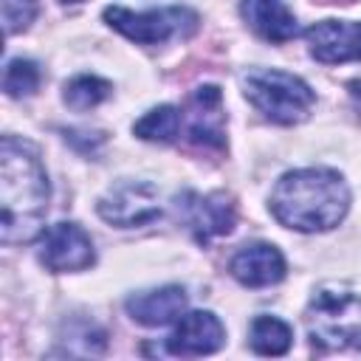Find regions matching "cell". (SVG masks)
<instances>
[{"label":"cell","mask_w":361,"mask_h":361,"mask_svg":"<svg viewBox=\"0 0 361 361\" xmlns=\"http://www.w3.org/2000/svg\"><path fill=\"white\" fill-rule=\"evenodd\" d=\"M51 186L37 152L3 135L0 141V237L3 243H28L42 231Z\"/></svg>","instance_id":"obj_1"},{"label":"cell","mask_w":361,"mask_h":361,"mask_svg":"<svg viewBox=\"0 0 361 361\" xmlns=\"http://www.w3.org/2000/svg\"><path fill=\"white\" fill-rule=\"evenodd\" d=\"M274 217L296 231H330L350 209V189L344 178L324 166L285 172L268 200Z\"/></svg>","instance_id":"obj_2"},{"label":"cell","mask_w":361,"mask_h":361,"mask_svg":"<svg viewBox=\"0 0 361 361\" xmlns=\"http://www.w3.org/2000/svg\"><path fill=\"white\" fill-rule=\"evenodd\" d=\"M305 324L313 341L330 350H361V290L324 285L313 293Z\"/></svg>","instance_id":"obj_3"},{"label":"cell","mask_w":361,"mask_h":361,"mask_svg":"<svg viewBox=\"0 0 361 361\" xmlns=\"http://www.w3.org/2000/svg\"><path fill=\"white\" fill-rule=\"evenodd\" d=\"M243 93L274 124L305 121L316 102V93L305 79L276 68H251L243 73Z\"/></svg>","instance_id":"obj_4"},{"label":"cell","mask_w":361,"mask_h":361,"mask_svg":"<svg viewBox=\"0 0 361 361\" xmlns=\"http://www.w3.org/2000/svg\"><path fill=\"white\" fill-rule=\"evenodd\" d=\"M104 20L110 28L138 45H158L172 37H189L197 28V14L183 6L152 11H130L124 6H110L104 8Z\"/></svg>","instance_id":"obj_5"},{"label":"cell","mask_w":361,"mask_h":361,"mask_svg":"<svg viewBox=\"0 0 361 361\" xmlns=\"http://www.w3.org/2000/svg\"><path fill=\"white\" fill-rule=\"evenodd\" d=\"M178 220L192 231L197 243H209L212 237H223L237 223V209L228 195L223 192H183L175 200Z\"/></svg>","instance_id":"obj_6"},{"label":"cell","mask_w":361,"mask_h":361,"mask_svg":"<svg viewBox=\"0 0 361 361\" xmlns=\"http://www.w3.org/2000/svg\"><path fill=\"white\" fill-rule=\"evenodd\" d=\"M96 209L110 226L135 228L161 214V195L147 180H121L99 200Z\"/></svg>","instance_id":"obj_7"},{"label":"cell","mask_w":361,"mask_h":361,"mask_svg":"<svg viewBox=\"0 0 361 361\" xmlns=\"http://www.w3.org/2000/svg\"><path fill=\"white\" fill-rule=\"evenodd\" d=\"M93 243L79 223H56L39 240V262L54 274L85 271L93 265Z\"/></svg>","instance_id":"obj_8"},{"label":"cell","mask_w":361,"mask_h":361,"mask_svg":"<svg viewBox=\"0 0 361 361\" xmlns=\"http://www.w3.org/2000/svg\"><path fill=\"white\" fill-rule=\"evenodd\" d=\"M186 135L195 147H203V149H223L226 147L223 96L214 85H203L189 96Z\"/></svg>","instance_id":"obj_9"},{"label":"cell","mask_w":361,"mask_h":361,"mask_svg":"<svg viewBox=\"0 0 361 361\" xmlns=\"http://www.w3.org/2000/svg\"><path fill=\"white\" fill-rule=\"evenodd\" d=\"M310 54L324 65L361 59V23L353 20H322L305 31Z\"/></svg>","instance_id":"obj_10"},{"label":"cell","mask_w":361,"mask_h":361,"mask_svg":"<svg viewBox=\"0 0 361 361\" xmlns=\"http://www.w3.org/2000/svg\"><path fill=\"white\" fill-rule=\"evenodd\" d=\"M226 341V327L212 310H192L180 316L178 327L166 338V350L172 355H209L217 353Z\"/></svg>","instance_id":"obj_11"},{"label":"cell","mask_w":361,"mask_h":361,"mask_svg":"<svg viewBox=\"0 0 361 361\" xmlns=\"http://www.w3.org/2000/svg\"><path fill=\"white\" fill-rule=\"evenodd\" d=\"M228 271L245 288H268L285 276V257L271 243H251L231 257Z\"/></svg>","instance_id":"obj_12"},{"label":"cell","mask_w":361,"mask_h":361,"mask_svg":"<svg viewBox=\"0 0 361 361\" xmlns=\"http://www.w3.org/2000/svg\"><path fill=\"white\" fill-rule=\"evenodd\" d=\"M127 313L133 322L144 327H164L183 316L186 310V290L178 285H164L155 290H144L127 299Z\"/></svg>","instance_id":"obj_13"},{"label":"cell","mask_w":361,"mask_h":361,"mask_svg":"<svg viewBox=\"0 0 361 361\" xmlns=\"http://www.w3.org/2000/svg\"><path fill=\"white\" fill-rule=\"evenodd\" d=\"M240 14L248 28L268 42H288L296 37V17L285 8L282 0H243Z\"/></svg>","instance_id":"obj_14"},{"label":"cell","mask_w":361,"mask_h":361,"mask_svg":"<svg viewBox=\"0 0 361 361\" xmlns=\"http://www.w3.org/2000/svg\"><path fill=\"white\" fill-rule=\"evenodd\" d=\"M248 341H251V350L259 353V355H282L290 350L293 344V333L290 327L276 319V316H257L251 322V330H248Z\"/></svg>","instance_id":"obj_15"},{"label":"cell","mask_w":361,"mask_h":361,"mask_svg":"<svg viewBox=\"0 0 361 361\" xmlns=\"http://www.w3.org/2000/svg\"><path fill=\"white\" fill-rule=\"evenodd\" d=\"M180 124H183V116L178 107L172 104H161V107H152L144 118H138L133 124V133L144 141H158V144H169L178 138L180 133Z\"/></svg>","instance_id":"obj_16"},{"label":"cell","mask_w":361,"mask_h":361,"mask_svg":"<svg viewBox=\"0 0 361 361\" xmlns=\"http://www.w3.org/2000/svg\"><path fill=\"white\" fill-rule=\"evenodd\" d=\"M113 87L107 79H99V76H90V73H82V76H73L71 82H65V104L71 110H90L96 104H102L104 99H110Z\"/></svg>","instance_id":"obj_17"},{"label":"cell","mask_w":361,"mask_h":361,"mask_svg":"<svg viewBox=\"0 0 361 361\" xmlns=\"http://www.w3.org/2000/svg\"><path fill=\"white\" fill-rule=\"evenodd\" d=\"M39 79H42V73H39L37 62H31V59H11L6 65V73H3V90L11 99L31 96V93H37Z\"/></svg>","instance_id":"obj_18"},{"label":"cell","mask_w":361,"mask_h":361,"mask_svg":"<svg viewBox=\"0 0 361 361\" xmlns=\"http://www.w3.org/2000/svg\"><path fill=\"white\" fill-rule=\"evenodd\" d=\"M3 8V28L8 37L25 31L37 17V0H0Z\"/></svg>","instance_id":"obj_19"},{"label":"cell","mask_w":361,"mask_h":361,"mask_svg":"<svg viewBox=\"0 0 361 361\" xmlns=\"http://www.w3.org/2000/svg\"><path fill=\"white\" fill-rule=\"evenodd\" d=\"M350 87H355V90H353V96H355V99H358V104H361V82H355V85H350Z\"/></svg>","instance_id":"obj_20"},{"label":"cell","mask_w":361,"mask_h":361,"mask_svg":"<svg viewBox=\"0 0 361 361\" xmlns=\"http://www.w3.org/2000/svg\"><path fill=\"white\" fill-rule=\"evenodd\" d=\"M62 3H82V0H62Z\"/></svg>","instance_id":"obj_21"}]
</instances>
